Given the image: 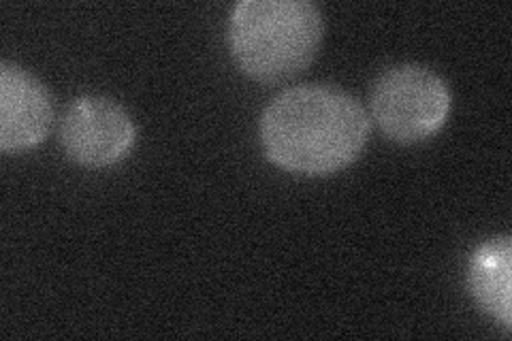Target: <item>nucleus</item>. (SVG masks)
<instances>
[{
  "mask_svg": "<svg viewBox=\"0 0 512 341\" xmlns=\"http://www.w3.org/2000/svg\"><path fill=\"white\" fill-rule=\"evenodd\" d=\"M267 158L284 171L329 175L355 162L370 137V116L348 92L308 84L280 92L261 116Z\"/></svg>",
  "mask_w": 512,
  "mask_h": 341,
  "instance_id": "1",
  "label": "nucleus"
},
{
  "mask_svg": "<svg viewBox=\"0 0 512 341\" xmlns=\"http://www.w3.org/2000/svg\"><path fill=\"white\" fill-rule=\"evenodd\" d=\"M323 32V13L308 0H242L231 13L229 45L248 77L278 84L310 67Z\"/></svg>",
  "mask_w": 512,
  "mask_h": 341,
  "instance_id": "2",
  "label": "nucleus"
},
{
  "mask_svg": "<svg viewBox=\"0 0 512 341\" xmlns=\"http://www.w3.org/2000/svg\"><path fill=\"white\" fill-rule=\"evenodd\" d=\"M451 105V88L423 64H395L376 77L370 90L378 128L397 143H419L436 135Z\"/></svg>",
  "mask_w": 512,
  "mask_h": 341,
  "instance_id": "3",
  "label": "nucleus"
},
{
  "mask_svg": "<svg viewBox=\"0 0 512 341\" xmlns=\"http://www.w3.org/2000/svg\"><path fill=\"white\" fill-rule=\"evenodd\" d=\"M137 139L126 109L107 96H79L64 111L60 143L84 167H109L120 162Z\"/></svg>",
  "mask_w": 512,
  "mask_h": 341,
  "instance_id": "4",
  "label": "nucleus"
},
{
  "mask_svg": "<svg viewBox=\"0 0 512 341\" xmlns=\"http://www.w3.org/2000/svg\"><path fill=\"white\" fill-rule=\"evenodd\" d=\"M52 118V96L41 81L18 64H0V150L35 148L47 137Z\"/></svg>",
  "mask_w": 512,
  "mask_h": 341,
  "instance_id": "5",
  "label": "nucleus"
},
{
  "mask_svg": "<svg viewBox=\"0 0 512 341\" xmlns=\"http://www.w3.org/2000/svg\"><path fill=\"white\" fill-rule=\"evenodd\" d=\"M468 288L480 310L512 331V239L493 237L472 252L468 263Z\"/></svg>",
  "mask_w": 512,
  "mask_h": 341,
  "instance_id": "6",
  "label": "nucleus"
}]
</instances>
